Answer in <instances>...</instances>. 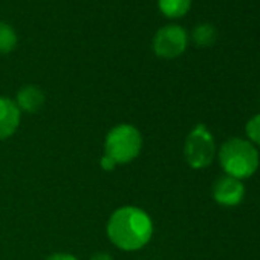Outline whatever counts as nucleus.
Wrapping results in <instances>:
<instances>
[{
    "label": "nucleus",
    "instance_id": "nucleus-1",
    "mask_svg": "<svg viewBox=\"0 0 260 260\" xmlns=\"http://www.w3.org/2000/svg\"><path fill=\"white\" fill-rule=\"evenodd\" d=\"M153 234L150 216L137 207L118 208L109 219L107 236L124 251H135L149 243Z\"/></svg>",
    "mask_w": 260,
    "mask_h": 260
},
{
    "label": "nucleus",
    "instance_id": "nucleus-2",
    "mask_svg": "<svg viewBox=\"0 0 260 260\" xmlns=\"http://www.w3.org/2000/svg\"><path fill=\"white\" fill-rule=\"evenodd\" d=\"M219 162L225 175L246 179L258 169V152L252 143L243 138H230L219 149Z\"/></svg>",
    "mask_w": 260,
    "mask_h": 260
},
{
    "label": "nucleus",
    "instance_id": "nucleus-3",
    "mask_svg": "<svg viewBox=\"0 0 260 260\" xmlns=\"http://www.w3.org/2000/svg\"><path fill=\"white\" fill-rule=\"evenodd\" d=\"M143 147L140 130L130 124L113 127L107 134L104 144V156L110 158L116 166L127 164L135 159Z\"/></svg>",
    "mask_w": 260,
    "mask_h": 260
},
{
    "label": "nucleus",
    "instance_id": "nucleus-4",
    "mask_svg": "<svg viewBox=\"0 0 260 260\" xmlns=\"http://www.w3.org/2000/svg\"><path fill=\"white\" fill-rule=\"evenodd\" d=\"M184 155L190 167L205 169L216 156V143L210 130L204 124H198L188 134L184 146Z\"/></svg>",
    "mask_w": 260,
    "mask_h": 260
},
{
    "label": "nucleus",
    "instance_id": "nucleus-5",
    "mask_svg": "<svg viewBox=\"0 0 260 260\" xmlns=\"http://www.w3.org/2000/svg\"><path fill=\"white\" fill-rule=\"evenodd\" d=\"M188 43V36L179 25H167L161 28L153 39V51L161 58L179 57Z\"/></svg>",
    "mask_w": 260,
    "mask_h": 260
},
{
    "label": "nucleus",
    "instance_id": "nucleus-6",
    "mask_svg": "<svg viewBox=\"0 0 260 260\" xmlns=\"http://www.w3.org/2000/svg\"><path fill=\"white\" fill-rule=\"evenodd\" d=\"M245 196V187L240 179L233 176H222L214 182L213 198L217 204L223 207H236L242 202Z\"/></svg>",
    "mask_w": 260,
    "mask_h": 260
},
{
    "label": "nucleus",
    "instance_id": "nucleus-7",
    "mask_svg": "<svg viewBox=\"0 0 260 260\" xmlns=\"http://www.w3.org/2000/svg\"><path fill=\"white\" fill-rule=\"evenodd\" d=\"M20 113L16 101L0 96V140H7L16 134L20 124Z\"/></svg>",
    "mask_w": 260,
    "mask_h": 260
},
{
    "label": "nucleus",
    "instance_id": "nucleus-8",
    "mask_svg": "<svg viewBox=\"0 0 260 260\" xmlns=\"http://www.w3.org/2000/svg\"><path fill=\"white\" fill-rule=\"evenodd\" d=\"M45 103V95L42 92V89H39L37 86H25L19 90L17 93V107L20 109V112H28V113H34L37 112Z\"/></svg>",
    "mask_w": 260,
    "mask_h": 260
},
{
    "label": "nucleus",
    "instance_id": "nucleus-9",
    "mask_svg": "<svg viewBox=\"0 0 260 260\" xmlns=\"http://www.w3.org/2000/svg\"><path fill=\"white\" fill-rule=\"evenodd\" d=\"M158 5L164 16L170 19H178L188 13L191 0H159Z\"/></svg>",
    "mask_w": 260,
    "mask_h": 260
},
{
    "label": "nucleus",
    "instance_id": "nucleus-10",
    "mask_svg": "<svg viewBox=\"0 0 260 260\" xmlns=\"http://www.w3.org/2000/svg\"><path fill=\"white\" fill-rule=\"evenodd\" d=\"M191 37H193V42H194L196 46L205 48V46H211L216 42L217 34H216V29L211 25L202 23V25H199V26H196L193 29Z\"/></svg>",
    "mask_w": 260,
    "mask_h": 260
},
{
    "label": "nucleus",
    "instance_id": "nucleus-11",
    "mask_svg": "<svg viewBox=\"0 0 260 260\" xmlns=\"http://www.w3.org/2000/svg\"><path fill=\"white\" fill-rule=\"evenodd\" d=\"M17 46V34L16 31L0 22V54H8Z\"/></svg>",
    "mask_w": 260,
    "mask_h": 260
},
{
    "label": "nucleus",
    "instance_id": "nucleus-12",
    "mask_svg": "<svg viewBox=\"0 0 260 260\" xmlns=\"http://www.w3.org/2000/svg\"><path fill=\"white\" fill-rule=\"evenodd\" d=\"M245 132L248 137V141L252 144L260 146V113L254 115L245 125Z\"/></svg>",
    "mask_w": 260,
    "mask_h": 260
},
{
    "label": "nucleus",
    "instance_id": "nucleus-13",
    "mask_svg": "<svg viewBox=\"0 0 260 260\" xmlns=\"http://www.w3.org/2000/svg\"><path fill=\"white\" fill-rule=\"evenodd\" d=\"M46 260H78L75 255H71V254H63V252H58V254H54L51 257H48Z\"/></svg>",
    "mask_w": 260,
    "mask_h": 260
},
{
    "label": "nucleus",
    "instance_id": "nucleus-14",
    "mask_svg": "<svg viewBox=\"0 0 260 260\" xmlns=\"http://www.w3.org/2000/svg\"><path fill=\"white\" fill-rule=\"evenodd\" d=\"M101 167H103L104 170H112V169H115V167H116V164H115L110 158L103 156V159H101Z\"/></svg>",
    "mask_w": 260,
    "mask_h": 260
},
{
    "label": "nucleus",
    "instance_id": "nucleus-15",
    "mask_svg": "<svg viewBox=\"0 0 260 260\" xmlns=\"http://www.w3.org/2000/svg\"><path fill=\"white\" fill-rule=\"evenodd\" d=\"M90 260H112V257L109 254H106V252H98Z\"/></svg>",
    "mask_w": 260,
    "mask_h": 260
}]
</instances>
